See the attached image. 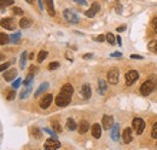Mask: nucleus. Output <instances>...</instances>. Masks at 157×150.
Wrapping results in <instances>:
<instances>
[{"label": "nucleus", "instance_id": "43", "mask_svg": "<svg viewBox=\"0 0 157 150\" xmlns=\"http://www.w3.org/2000/svg\"><path fill=\"white\" fill-rule=\"evenodd\" d=\"M19 85H21V79H17V80L12 83V87H13V88H18V87H19Z\"/></svg>", "mask_w": 157, "mask_h": 150}, {"label": "nucleus", "instance_id": "9", "mask_svg": "<svg viewBox=\"0 0 157 150\" xmlns=\"http://www.w3.org/2000/svg\"><path fill=\"white\" fill-rule=\"evenodd\" d=\"M99 10H100L99 4H98V2H93V4L91 5V8H89V10H87V11L85 12V15H86L87 17L92 18V17H94V16L99 12Z\"/></svg>", "mask_w": 157, "mask_h": 150}, {"label": "nucleus", "instance_id": "18", "mask_svg": "<svg viewBox=\"0 0 157 150\" xmlns=\"http://www.w3.org/2000/svg\"><path fill=\"white\" fill-rule=\"evenodd\" d=\"M106 90H107V85H106L105 80L99 79V80H98V91H99V93H100V94H105Z\"/></svg>", "mask_w": 157, "mask_h": 150}, {"label": "nucleus", "instance_id": "38", "mask_svg": "<svg viewBox=\"0 0 157 150\" xmlns=\"http://www.w3.org/2000/svg\"><path fill=\"white\" fill-rule=\"evenodd\" d=\"M14 97H16V92H14V91H10V92L7 93V96H6V99H7V100H13Z\"/></svg>", "mask_w": 157, "mask_h": 150}, {"label": "nucleus", "instance_id": "4", "mask_svg": "<svg viewBox=\"0 0 157 150\" xmlns=\"http://www.w3.org/2000/svg\"><path fill=\"white\" fill-rule=\"evenodd\" d=\"M132 126H133V129L136 132V134H141L144 132V129H145V121L143 119H140V117H135L133 120Z\"/></svg>", "mask_w": 157, "mask_h": 150}, {"label": "nucleus", "instance_id": "37", "mask_svg": "<svg viewBox=\"0 0 157 150\" xmlns=\"http://www.w3.org/2000/svg\"><path fill=\"white\" fill-rule=\"evenodd\" d=\"M151 137L157 139V122H155V125H153V127H152V131H151Z\"/></svg>", "mask_w": 157, "mask_h": 150}, {"label": "nucleus", "instance_id": "14", "mask_svg": "<svg viewBox=\"0 0 157 150\" xmlns=\"http://www.w3.org/2000/svg\"><path fill=\"white\" fill-rule=\"evenodd\" d=\"M4 79L6 80V81H12L16 76H17V70L16 69H10V70H6V71H4Z\"/></svg>", "mask_w": 157, "mask_h": 150}, {"label": "nucleus", "instance_id": "7", "mask_svg": "<svg viewBox=\"0 0 157 150\" xmlns=\"http://www.w3.org/2000/svg\"><path fill=\"white\" fill-rule=\"evenodd\" d=\"M45 149L47 150H56V149H59L60 148V143L57 140V138H48L46 142H45V145H43Z\"/></svg>", "mask_w": 157, "mask_h": 150}, {"label": "nucleus", "instance_id": "46", "mask_svg": "<svg viewBox=\"0 0 157 150\" xmlns=\"http://www.w3.org/2000/svg\"><path fill=\"white\" fill-rule=\"evenodd\" d=\"M74 1L77 2V4H81V5H83V6L87 5V1H86V0H74Z\"/></svg>", "mask_w": 157, "mask_h": 150}, {"label": "nucleus", "instance_id": "15", "mask_svg": "<svg viewBox=\"0 0 157 150\" xmlns=\"http://www.w3.org/2000/svg\"><path fill=\"white\" fill-rule=\"evenodd\" d=\"M81 94L85 99H88L92 94V91H91V86L88 83H83V86L81 87Z\"/></svg>", "mask_w": 157, "mask_h": 150}, {"label": "nucleus", "instance_id": "6", "mask_svg": "<svg viewBox=\"0 0 157 150\" xmlns=\"http://www.w3.org/2000/svg\"><path fill=\"white\" fill-rule=\"evenodd\" d=\"M138 77H139V73L136 70L132 69V70H129V71L126 73V83L128 86H130V85H133L138 80Z\"/></svg>", "mask_w": 157, "mask_h": 150}, {"label": "nucleus", "instance_id": "41", "mask_svg": "<svg viewBox=\"0 0 157 150\" xmlns=\"http://www.w3.org/2000/svg\"><path fill=\"white\" fill-rule=\"evenodd\" d=\"M43 132H46V133H48V134H51L52 137H54V138H57V134H56V132H54V131H51V129H48V128H43Z\"/></svg>", "mask_w": 157, "mask_h": 150}, {"label": "nucleus", "instance_id": "53", "mask_svg": "<svg viewBox=\"0 0 157 150\" xmlns=\"http://www.w3.org/2000/svg\"><path fill=\"white\" fill-rule=\"evenodd\" d=\"M29 58H30V59H33V58H34V53H30V56H29Z\"/></svg>", "mask_w": 157, "mask_h": 150}, {"label": "nucleus", "instance_id": "13", "mask_svg": "<svg viewBox=\"0 0 157 150\" xmlns=\"http://www.w3.org/2000/svg\"><path fill=\"white\" fill-rule=\"evenodd\" d=\"M110 135H111L112 140H115V142H117L120 139V126L117 123H114V126L111 127Z\"/></svg>", "mask_w": 157, "mask_h": 150}, {"label": "nucleus", "instance_id": "35", "mask_svg": "<svg viewBox=\"0 0 157 150\" xmlns=\"http://www.w3.org/2000/svg\"><path fill=\"white\" fill-rule=\"evenodd\" d=\"M21 38V33L19 31H17V33H14L13 35H11L10 36V41H12V42H16L18 39Z\"/></svg>", "mask_w": 157, "mask_h": 150}, {"label": "nucleus", "instance_id": "30", "mask_svg": "<svg viewBox=\"0 0 157 150\" xmlns=\"http://www.w3.org/2000/svg\"><path fill=\"white\" fill-rule=\"evenodd\" d=\"M52 128H53V131H54L56 133H60V132H62V126H60L59 122H57V121H53V122H52Z\"/></svg>", "mask_w": 157, "mask_h": 150}, {"label": "nucleus", "instance_id": "16", "mask_svg": "<svg viewBox=\"0 0 157 150\" xmlns=\"http://www.w3.org/2000/svg\"><path fill=\"white\" fill-rule=\"evenodd\" d=\"M88 128H89V123H88L86 120L80 121L78 127H77V129H78V133H80V134H85V133L88 131Z\"/></svg>", "mask_w": 157, "mask_h": 150}, {"label": "nucleus", "instance_id": "21", "mask_svg": "<svg viewBox=\"0 0 157 150\" xmlns=\"http://www.w3.org/2000/svg\"><path fill=\"white\" fill-rule=\"evenodd\" d=\"M45 4L47 6V11L50 16H54V6H53V0H45Z\"/></svg>", "mask_w": 157, "mask_h": 150}, {"label": "nucleus", "instance_id": "2", "mask_svg": "<svg viewBox=\"0 0 157 150\" xmlns=\"http://www.w3.org/2000/svg\"><path fill=\"white\" fill-rule=\"evenodd\" d=\"M155 88V82L152 80H146L141 86H140V93L143 96H149Z\"/></svg>", "mask_w": 157, "mask_h": 150}, {"label": "nucleus", "instance_id": "47", "mask_svg": "<svg viewBox=\"0 0 157 150\" xmlns=\"http://www.w3.org/2000/svg\"><path fill=\"white\" fill-rule=\"evenodd\" d=\"M130 58H133V59H143V56H138V54H130Z\"/></svg>", "mask_w": 157, "mask_h": 150}, {"label": "nucleus", "instance_id": "22", "mask_svg": "<svg viewBox=\"0 0 157 150\" xmlns=\"http://www.w3.org/2000/svg\"><path fill=\"white\" fill-rule=\"evenodd\" d=\"M30 25H31V21H30L29 18H27V17H23V18L19 21V27L23 28V29H27V28H29Z\"/></svg>", "mask_w": 157, "mask_h": 150}, {"label": "nucleus", "instance_id": "3", "mask_svg": "<svg viewBox=\"0 0 157 150\" xmlns=\"http://www.w3.org/2000/svg\"><path fill=\"white\" fill-rule=\"evenodd\" d=\"M118 77H120V71L117 68H111L107 71V81L111 85H116L118 82Z\"/></svg>", "mask_w": 157, "mask_h": 150}, {"label": "nucleus", "instance_id": "19", "mask_svg": "<svg viewBox=\"0 0 157 150\" xmlns=\"http://www.w3.org/2000/svg\"><path fill=\"white\" fill-rule=\"evenodd\" d=\"M60 92L62 93H64V94H66V96H72V93H74V88H72V86L70 85V83H65L62 88H60Z\"/></svg>", "mask_w": 157, "mask_h": 150}, {"label": "nucleus", "instance_id": "1", "mask_svg": "<svg viewBox=\"0 0 157 150\" xmlns=\"http://www.w3.org/2000/svg\"><path fill=\"white\" fill-rule=\"evenodd\" d=\"M70 100H71V97H70V96H66V94H64V93H62V92H59V94H58V96L56 97V99H54L57 106H60V108L66 106V105L70 103Z\"/></svg>", "mask_w": 157, "mask_h": 150}, {"label": "nucleus", "instance_id": "50", "mask_svg": "<svg viewBox=\"0 0 157 150\" xmlns=\"http://www.w3.org/2000/svg\"><path fill=\"white\" fill-rule=\"evenodd\" d=\"M117 44H118L120 46H122V40H121V38H120V36H117Z\"/></svg>", "mask_w": 157, "mask_h": 150}, {"label": "nucleus", "instance_id": "20", "mask_svg": "<svg viewBox=\"0 0 157 150\" xmlns=\"http://www.w3.org/2000/svg\"><path fill=\"white\" fill-rule=\"evenodd\" d=\"M47 88H48V82H43V83H41V85L39 86V88L35 91L34 96H35V97H39V96H40L41 93H43Z\"/></svg>", "mask_w": 157, "mask_h": 150}, {"label": "nucleus", "instance_id": "12", "mask_svg": "<svg viewBox=\"0 0 157 150\" xmlns=\"http://www.w3.org/2000/svg\"><path fill=\"white\" fill-rule=\"evenodd\" d=\"M122 139H123V143H124V144H129V143L132 142L133 135H132V129H130L129 127H127V128L123 131V133H122Z\"/></svg>", "mask_w": 157, "mask_h": 150}, {"label": "nucleus", "instance_id": "26", "mask_svg": "<svg viewBox=\"0 0 157 150\" xmlns=\"http://www.w3.org/2000/svg\"><path fill=\"white\" fill-rule=\"evenodd\" d=\"M30 92H31V87H30V85H29V86H27V88H25V90H23V91L21 92V94H19L21 99L27 98V97L29 96V93H30Z\"/></svg>", "mask_w": 157, "mask_h": 150}, {"label": "nucleus", "instance_id": "39", "mask_svg": "<svg viewBox=\"0 0 157 150\" xmlns=\"http://www.w3.org/2000/svg\"><path fill=\"white\" fill-rule=\"evenodd\" d=\"M10 62H6V63H4V64H0V71H5L8 67H10Z\"/></svg>", "mask_w": 157, "mask_h": 150}, {"label": "nucleus", "instance_id": "51", "mask_svg": "<svg viewBox=\"0 0 157 150\" xmlns=\"http://www.w3.org/2000/svg\"><path fill=\"white\" fill-rule=\"evenodd\" d=\"M4 59H5V54H2V53L0 52V62H1V60H4Z\"/></svg>", "mask_w": 157, "mask_h": 150}, {"label": "nucleus", "instance_id": "25", "mask_svg": "<svg viewBox=\"0 0 157 150\" xmlns=\"http://www.w3.org/2000/svg\"><path fill=\"white\" fill-rule=\"evenodd\" d=\"M10 41V36L5 33H0V45H6Z\"/></svg>", "mask_w": 157, "mask_h": 150}, {"label": "nucleus", "instance_id": "52", "mask_svg": "<svg viewBox=\"0 0 157 150\" xmlns=\"http://www.w3.org/2000/svg\"><path fill=\"white\" fill-rule=\"evenodd\" d=\"M39 5H40V8H42L43 6H42V1L41 0H39Z\"/></svg>", "mask_w": 157, "mask_h": 150}, {"label": "nucleus", "instance_id": "8", "mask_svg": "<svg viewBox=\"0 0 157 150\" xmlns=\"http://www.w3.org/2000/svg\"><path fill=\"white\" fill-rule=\"evenodd\" d=\"M0 25L7 30H13L16 24H14V21L12 18H2L0 19Z\"/></svg>", "mask_w": 157, "mask_h": 150}, {"label": "nucleus", "instance_id": "49", "mask_svg": "<svg viewBox=\"0 0 157 150\" xmlns=\"http://www.w3.org/2000/svg\"><path fill=\"white\" fill-rule=\"evenodd\" d=\"M35 71H37V69H36L35 67H30V69H29V73H31V74H34Z\"/></svg>", "mask_w": 157, "mask_h": 150}, {"label": "nucleus", "instance_id": "36", "mask_svg": "<svg viewBox=\"0 0 157 150\" xmlns=\"http://www.w3.org/2000/svg\"><path fill=\"white\" fill-rule=\"evenodd\" d=\"M59 67V63L58 62H51L50 64H48V70H54V69H57Z\"/></svg>", "mask_w": 157, "mask_h": 150}, {"label": "nucleus", "instance_id": "11", "mask_svg": "<svg viewBox=\"0 0 157 150\" xmlns=\"http://www.w3.org/2000/svg\"><path fill=\"white\" fill-rule=\"evenodd\" d=\"M52 100H53V96L52 94H46L41 100H40V108L41 109H47L50 105H51V103H52Z\"/></svg>", "mask_w": 157, "mask_h": 150}, {"label": "nucleus", "instance_id": "28", "mask_svg": "<svg viewBox=\"0 0 157 150\" xmlns=\"http://www.w3.org/2000/svg\"><path fill=\"white\" fill-rule=\"evenodd\" d=\"M13 0H0V8H5L6 6L13 5Z\"/></svg>", "mask_w": 157, "mask_h": 150}, {"label": "nucleus", "instance_id": "31", "mask_svg": "<svg viewBox=\"0 0 157 150\" xmlns=\"http://www.w3.org/2000/svg\"><path fill=\"white\" fill-rule=\"evenodd\" d=\"M33 77H34V74H31V73H29V75L25 77V80L23 81V85L24 86H29L30 83H31V81H33Z\"/></svg>", "mask_w": 157, "mask_h": 150}, {"label": "nucleus", "instance_id": "27", "mask_svg": "<svg viewBox=\"0 0 157 150\" xmlns=\"http://www.w3.org/2000/svg\"><path fill=\"white\" fill-rule=\"evenodd\" d=\"M47 54H48V53H47V51H43V50H42V51H40V52H39V56H37V62H39V63H42V62L46 59Z\"/></svg>", "mask_w": 157, "mask_h": 150}, {"label": "nucleus", "instance_id": "34", "mask_svg": "<svg viewBox=\"0 0 157 150\" xmlns=\"http://www.w3.org/2000/svg\"><path fill=\"white\" fill-rule=\"evenodd\" d=\"M12 12H13L16 16H23V10L19 8V7H17V6H14V7L12 8Z\"/></svg>", "mask_w": 157, "mask_h": 150}, {"label": "nucleus", "instance_id": "42", "mask_svg": "<svg viewBox=\"0 0 157 150\" xmlns=\"http://www.w3.org/2000/svg\"><path fill=\"white\" fill-rule=\"evenodd\" d=\"M152 27H153V30H155V33L157 34V17L152 19Z\"/></svg>", "mask_w": 157, "mask_h": 150}, {"label": "nucleus", "instance_id": "32", "mask_svg": "<svg viewBox=\"0 0 157 150\" xmlns=\"http://www.w3.org/2000/svg\"><path fill=\"white\" fill-rule=\"evenodd\" d=\"M106 40L110 45H115V35L112 33H107L106 34Z\"/></svg>", "mask_w": 157, "mask_h": 150}, {"label": "nucleus", "instance_id": "29", "mask_svg": "<svg viewBox=\"0 0 157 150\" xmlns=\"http://www.w3.org/2000/svg\"><path fill=\"white\" fill-rule=\"evenodd\" d=\"M149 50L152 52H157V39L149 42Z\"/></svg>", "mask_w": 157, "mask_h": 150}, {"label": "nucleus", "instance_id": "33", "mask_svg": "<svg viewBox=\"0 0 157 150\" xmlns=\"http://www.w3.org/2000/svg\"><path fill=\"white\" fill-rule=\"evenodd\" d=\"M33 135H34L35 138H41L42 133H41V131H40L37 127H34V128H33Z\"/></svg>", "mask_w": 157, "mask_h": 150}, {"label": "nucleus", "instance_id": "40", "mask_svg": "<svg viewBox=\"0 0 157 150\" xmlns=\"http://www.w3.org/2000/svg\"><path fill=\"white\" fill-rule=\"evenodd\" d=\"M105 39H106V35H103V34H100V35H98V36L95 38V41H98V42H103Z\"/></svg>", "mask_w": 157, "mask_h": 150}, {"label": "nucleus", "instance_id": "48", "mask_svg": "<svg viewBox=\"0 0 157 150\" xmlns=\"http://www.w3.org/2000/svg\"><path fill=\"white\" fill-rule=\"evenodd\" d=\"M124 30H126V25H122V27H118V28H117V31H118V33L124 31Z\"/></svg>", "mask_w": 157, "mask_h": 150}, {"label": "nucleus", "instance_id": "17", "mask_svg": "<svg viewBox=\"0 0 157 150\" xmlns=\"http://www.w3.org/2000/svg\"><path fill=\"white\" fill-rule=\"evenodd\" d=\"M92 135L94 138H100V135H101V127H100L99 123H94L92 126Z\"/></svg>", "mask_w": 157, "mask_h": 150}, {"label": "nucleus", "instance_id": "44", "mask_svg": "<svg viewBox=\"0 0 157 150\" xmlns=\"http://www.w3.org/2000/svg\"><path fill=\"white\" fill-rule=\"evenodd\" d=\"M110 56H111V57H121V56H122V53H121V52H117V51H116V52H112V53H111Z\"/></svg>", "mask_w": 157, "mask_h": 150}, {"label": "nucleus", "instance_id": "10", "mask_svg": "<svg viewBox=\"0 0 157 150\" xmlns=\"http://www.w3.org/2000/svg\"><path fill=\"white\" fill-rule=\"evenodd\" d=\"M101 122H103L104 129H111V127L114 126V117L110 115H104L101 119Z\"/></svg>", "mask_w": 157, "mask_h": 150}, {"label": "nucleus", "instance_id": "45", "mask_svg": "<svg viewBox=\"0 0 157 150\" xmlns=\"http://www.w3.org/2000/svg\"><path fill=\"white\" fill-rule=\"evenodd\" d=\"M91 58H93V53H86L83 56V59H91Z\"/></svg>", "mask_w": 157, "mask_h": 150}, {"label": "nucleus", "instance_id": "5", "mask_svg": "<svg viewBox=\"0 0 157 150\" xmlns=\"http://www.w3.org/2000/svg\"><path fill=\"white\" fill-rule=\"evenodd\" d=\"M63 16H64V18H65L69 23H72V24L78 23V16H77L75 12H72L71 10H64Z\"/></svg>", "mask_w": 157, "mask_h": 150}, {"label": "nucleus", "instance_id": "24", "mask_svg": "<svg viewBox=\"0 0 157 150\" xmlns=\"http://www.w3.org/2000/svg\"><path fill=\"white\" fill-rule=\"evenodd\" d=\"M27 52L24 51L22 54H21V59H19V67H21V69H24L25 68V62H27Z\"/></svg>", "mask_w": 157, "mask_h": 150}, {"label": "nucleus", "instance_id": "23", "mask_svg": "<svg viewBox=\"0 0 157 150\" xmlns=\"http://www.w3.org/2000/svg\"><path fill=\"white\" fill-rule=\"evenodd\" d=\"M66 128H68V129H70V131H74V129H76V128H77L76 122H75V120H74V119L69 117V119L66 120Z\"/></svg>", "mask_w": 157, "mask_h": 150}, {"label": "nucleus", "instance_id": "54", "mask_svg": "<svg viewBox=\"0 0 157 150\" xmlns=\"http://www.w3.org/2000/svg\"><path fill=\"white\" fill-rule=\"evenodd\" d=\"M25 1L29 2V4H33V2H34V0H25Z\"/></svg>", "mask_w": 157, "mask_h": 150}]
</instances>
